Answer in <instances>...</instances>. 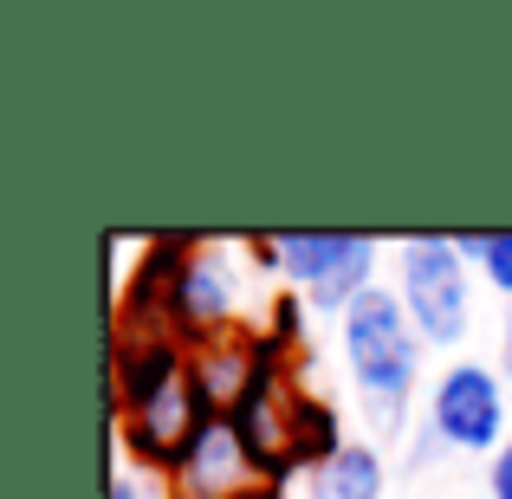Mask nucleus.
<instances>
[{
  "label": "nucleus",
  "instance_id": "20e7f679",
  "mask_svg": "<svg viewBox=\"0 0 512 499\" xmlns=\"http://www.w3.org/2000/svg\"><path fill=\"white\" fill-rule=\"evenodd\" d=\"M376 260H383V247L370 234H286V279L279 286L305 292L318 318H344L370 286H383Z\"/></svg>",
  "mask_w": 512,
  "mask_h": 499
},
{
  "label": "nucleus",
  "instance_id": "a211bd4d",
  "mask_svg": "<svg viewBox=\"0 0 512 499\" xmlns=\"http://www.w3.org/2000/svg\"><path fill=\"white\" fill-rule=\"evenodd\" d=\"M104 499H156L150 487H143V474H130V467H117L111 487H104Z\"/></svg>",
  "mask_w": 512,
  "mask_h": 499
},
{
  "label": "nucleus",
  "instance_id": "6ab92c4d",
  "mask_svg": "<svg viewBox=\"0 0 512 499\" xmlns=\"http://www.w3.org/2000/svg\"><path fill=\"white\" fill-rule=\"evenodd\" d=\"M500 376L512 383V312H506V325H500Z\"/></svg>",
  "mask_w": 512,
  "mask_h": 499
},
{
  "label": "nucleus",
  "instance_id": "412c9836",
  "mask_svg": "<svg viewBox=\"0 0 512 499\" xmlns=\"http://www.w3.org/2000/svg\"><path fill=\"white\" fill-rule=\"evenodd\" d=\"M163 499H175V493H163Z\"/></svg>",
  "mask_w": 512,
  "mask_h": 499
},
{
  "label": "nucleus",
  "instance_id": "aec40b11",
  "mask_svg": "<svg viewBox=\"0 0 512 499\" xmlns=\"http://www.w3.org/2000/svg\"><path fill=\"white\" fill-rule=\"evenodd\" d=\"M234 499H286V487H266V480H247Z\"/></svg>",
  "mask_w": 512,
  "mask_h": 499
},
{
  "label": "nucleus",
  "instance_id": "f03ea898",
  "mask_svg": "<svg viewBox=\"0 0 512 499\" xmlns=\"http://www.w3.org/2000/svg\"><path fill=\"white\" fill-rule=\"evenodd\" d=\"M396 299L422 344H461L474 325V266L454 234H409L396 247Z\"/></svg>",
  "mask_w": 512,
  "mask_h": 499
},
{
  "label": "nucleus",
  "instance_id": "f8f14e48",
  "mask_svg": "<svg viewBox=\"0 0 512 499\" xmlns=\"http://www.w3.org/2000/svg\"><path fill=\"white\" fill-rule=\"evenodd\" d=\"M389 493V454L383 441H350L338 461L305 474V499H383Z\"/></svg>",
  "mask_w": 512,
  "mask_h": 499
},
{
  "label": "nucleus",
  "instance_id": "9d476101",
  "mask_svg": "<svg viewBox=\"0 0 512 499\" xmlns=\"http://www.w3.org/2000/svg\"><path fill=\"white\" fill-rule=\"evenodd\" d=\"M253 331L260 325H240L227 337H214L208 350H195V370H188V383H195V396L208 402V409H234L240 389L253 383Z\"/></svg>",
  "mask_w": 512,
  "mask_h": 499
},
{
  "label": "nucleus",
  "instance_id": "7ed1b4c3",
  "mask_svg": "<svg viewBox=\"0 0 512 499\" xmlns=\"http://www.w3.org/2000/svg\"><path fill=\"white\" fill-rule=\"evenodd\" d=\"M422 422L448 441V454H500L506 448V376L500 363H474V357H454L448 370L428 383V409Z\"/></svg>",
  "mask_w": 512,
  "mask_h": 499
},
{
  "label": "nucleus",
  "instance_id": "423d86ee",
  "mask_svg": "<svg viewBox=\"0 0 512 499\" xmlns=\"http://www.w3.org/2000/svg\"><path fill=\"white\" fill-rule=\"evenodd\" d=\"M214 422H221V409H208V402L195 396V383H188L182 396L156 402V409H143V415H124V422H117V454H124L130 474H156L169 487Z\"/></svg>",
  "mask_w": 512,
  "mask_h": 499
},
{
  "label": "nucleus",
  "instance_id": "9b49d317",
  "mask_svg": "<svg viewBox=\"0 0 512 499\" xmlns=\"http://www.w3.org/2000/svg\"><path fill=\"white\" fill-rule=\"evenodd\" d=\"M344 448H350V435H344L338 402H331L325 389L299 383L292 389V461H299V474H318V467L338 461Z\"/></svg>",
  "mask_w": 512,
  "mask_h": 499
},
{
  "label": "nucleus",
  "instance_id": "6e6552de",
  "mask_svg": "<svg viewBox=\"0 0 512 499\" xmlns=\"http://www.w3.org/2000/svg\"><path fill=\"white\" fill-rule=\"evenodd\" d=\"M208 247V234H182V227H169V234H150L137 247V260L117 273V331H163V312H169V292L182 286L188 260Z\"/></svg>",
  "mask_w": 512,
  "mask_h": 499
},
{
  "label": "nucleus",
  "instance_id": "f257e3e1",
  "mask_svg": "<svg viewBox=\"0 0 512 499\" xmlns=\"http://www.w3.org/2000/svg\"><path fill=\"white\" fill-rule=\"evenodd\" d=\"M338 350H344V370L363 396L370 428L376 435H402V415H409V396H415L428 344H422V331L409 325L396 286H370L338 318Z\"/></svg>",
  "mask_w": 512,
  "mask_h": 499
},
{
  "label": "nucleus",
  "instance_id": "1a4fd4ad",
  "mask_svg": "<svg viewBox=\"0 0 512 499\" xmlns=\"http://www.w3.org/2000/svg\"><path fill=\"white\" fill-rule=\"evenodd\" d=\"M247 480H253V467H247V454H240L234 428H227V415H221V422L195 441V454H188L182 474L169 480V493L175 499H234Z\"/></svg>",
  "mask_w": 512,
  "mask_h": 499
},
{
  "label": "nucleus",
  "instance_id": "4468645a",
  "mask_svg": "<svg viewBox=\"0 0 512 499\" xmlns=\"http://www.w3.org/2000/svg\"><path fill=\"white\" fill-rule=\"evenodd\" d=\"M454 247L467 253V266H474L500 299H512V234H454Z\"/></svg>",
  "mask_w": 512,
  "mask_h": 499
},
{
  "label": "nucleus",
  "instance_id": "f3484780",
  "mask_svg": "<svg viewBox=\"0 0 512 499\" xmlns=\"http://www.w3.org/2000/svg\"><path fill=\"white\" fill-rule=\"evenodd\" d=\"M487 499H512V435H506V448L487 461Z\"/></svg>",
  "mask_w": 512,
  "mask_h": 499
},
{
  "label": "nucleus",
  "instance_id": "ddd939ff",
  "mask_svg": "<svg viewBox=\"0 0 512 499\" xmlns=\"http://www.w3.org/2000/svg\"><path fill=\"white\" fill-rule=\"evenodd\" d=\"M312 299L305 292H292V286H279L273 299H266V312H260V331L273 337L279 350H292V357H305V337H312Z\"/></svg>",
  "mask_w": 512,
  "mask_h": 499
},
{
  "label": "nucleus",
  "instance_id": "39448f33",
  "mask_svg": "<svg viewBox=\"0 0 512 499\" xmlns=\"http://www.w3.org/2000/svg\"><path fill=\"white\" fill-rule=\"evenodd\" d=\"M240 331V279H234V260H227V240H208V247L188 260L182 286L169 292V312H163V337L195 357L208 350L214 337Z\"/></svg>",
  "mask_w": 512,
  "mask_h": 499
},
{
  "label": "nucleus",
  "instance_id": "2eb2a0df",
  "mask_svg": "<svg viewBox=\"0 0 512 499\" xmlns=\"http://www.w3.org/2000/svg\"><path fill=\"white\" fill-rule=\"evenodd\" d=\"M240 260H247L253 273H266V279H286V234H253V240H240Z\"/></svg>",
  "mask_w": 512,
  "mask_h": 499
},
{
  "label": "nucleus",
  "instance_id": "0eeeda50",
  "mask_svg": "<svg viewBox=\"0 0 512 499\" xmlns=\"http://www.w3.org/2000/svg\"><path fill=\"white\" fill-rule=\"evenodd\" d=\"M188 370H195V357H188L175 337H163V331H117L111 325V409H117V422L156 409V402H169V396H182Z\"/></svg>",
  "mask_w": 512,
  "mask_h": 499
},
{
  "label": "nucleus",
  "instance_id": "dca6fc26",
  "mask_svg": "<svg viewBox=\"0 0 512 499\" xmlns=\"http://www.w3.org/2000/svg\"><path fill=\"white\" fill-rule=\"evenodd\" d=\"M441 454H448V441H441L428 422H415V428H409V441H402V461H409V467H435Z\"/></svg>",
  "mask_w": 512,
  "mask_h": 499
}]
</instances>
